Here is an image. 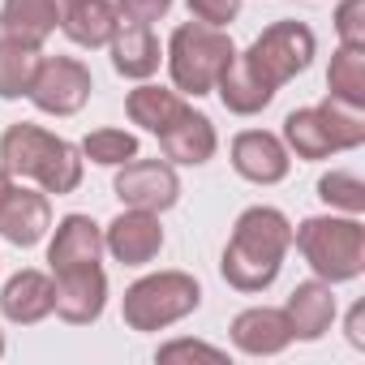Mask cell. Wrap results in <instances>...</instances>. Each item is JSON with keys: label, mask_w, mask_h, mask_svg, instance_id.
<instances>
[{"label": "cell", "mask_w": 365, "mask_h": 365, "mask_svg": "<svg viewBox=\"0 0 365 365\" xmlns=\"http://www.w3.org/2000/svg\"><path fill=\"white\" fill-rule=\"evenodd\" d=\"M314 52H318V39L305 22H292V18L271 22L245 52H237L228 61L215 91L232 116H258L284 82H292L297 73L309 69Z\"/></svg>", "instance_id": "6da1fadb"}, {"label": "cell", "mask_w": 365, "mask_h": 365, "mask_svg": "<svg viewBox=\"0 0 365 365\" xmlns=\"http://www.w3.org/2000/svg\"><path fill=\"white\" fill-rule=\"evenodd\" d=\"M292 250V224L275 207H250L237 215L232 237L224 245L220 271L237 292H262L275 284L284 254Z\"/></svg>", "instance_id": "7a4b0ae2"}, {"label": "cell", "mask_w": 365, "mask_h": 365, "mask_svg": "<svg viewBox=\"0 0 365 365\" xmlns=\"http://www.w3.org/2000/svg\"><path fill=\"white\" fill-rule=\"evenodd\" d=\"M0 163H5L14 176H26L35 180V185L43 194H73L82 185V150L31 120H18L5 129V138H0Z\"/></svg>", "instance_id": "3957f363"}, {"label": "cell", "mask_w": 365, "mask_h": 365, "mask_svg": "<svg viewBox=\"0 0 365 365\" xmlns=\"http://www.w3.org/2000/svg\"><path fill=\"white\" fill-rule=\"evenodd\" d=\"M292 245L322 284H352L365 271V224L356 215H309L292 228Z\"/></svg>", "instance_id": "277c9868"}, {"label": "cell", "mask_w": 365, "mask_h": 365, "mask_svg": "<svg viewBox=\"0 0 365 365\" xmlns=\"http://www.w3.org/2000/svg\"><path fill=\"white\" fill-rule=\"evenodd\" d=\"M168 73L172 86L180 95H211L220 73L228 69V61L237 56V43L224 26H207V22H180L168 39Z\"/></svg>", "instance_id": "5b68a950"}, {"label": "cell", "mask_w": 365, "mask_h": 365, "mask_svg": "<svg viewBox=\"0 0 365 365\" xmlns=\"http://www.w3.org/2000/svg\"><path fill=\"white\" fill-rule=\"evenodd\" d=\"M202 305V284L185 271H155L125 288L120 314L129 331H163L180 318H190Z\"/></svg>", "instance_id": "8992f818"}, {"label": "cell", "mask_w": 365, "mask_h": 365, "mask_svg": "<svg viewBox=\"0 0 365 365\" xmlns=\"http://www.w3.org/2000/svg\"><path fill=\"white\" fill-rule=\"evenodd\" d=\"M91 91H95V78L78 56H43L26 99L48 116H73L86 108Z\"/></svg>", "instance_id": "52a82bcc"}, {"label": "cell", "mask_w": 365, "mask_h": 365, "mask_svg": "<svg viewBox=\"0 0 365 365\" xmlns=\"http://www.w3.org/2000/svg\"><path fill=\"white\" fill-rule=\"evenodd\" d=\"M112 190L125 207H138V211H168L180 202V176L168 159H129L116 168V180Z\"/></svg>", "instance_id": "ba28073f"}, {"label": "cell", "mask_w": 365, "mask_h": 365, "mask_svg": "<svg viewBox=\"0 0 365 365\" xmlns=\"http://www.w3.org/2000/svg\"><path fill=\"white\" fill-rule=\"evenodd\" d=\"M108 305V275L99 262H86V267H69V271H56L52 279V309L73 322V327H86L103 314Z\"/></svg>", "instance_id": "9c48e42d"}, {"label": "cell", "mask_w": 365, "mask_h": 365, "mask_svg": "<svg viewBox=\"0 0 365 365\" xmlns=\"http://www.w3.org/2000/svg\"><path fill=\"white\" fill-rule=\"evenodd\" d=\"M103 250L120 262V267H146L159 258L163 250V224L155 211H138L125 207L108 228H103Z\"/></svg>", "instance_id": "30bf717a"}, {"label": "cell", "mask_w": 365, "mask_h": 365, "mask_svg": "<svg viewBox=\"0 0 365 365\" xmlns=\"http://www.w3.org/2000/svg\"><path fill=\"white\" fill-rule=\"evenodd\" d=\"M232 168L254 180V185H279L292 168V155L284 146V138L267 133V129H245L232 138Z\"/></svg>", "instance_id": "8fae6325"}, {"label": "cell", "mask_w": 365, "mask_h": 365, "mask_svg": "<svg viewBox=\"0 0 365 365\" xmlns=\"http://www.w3.org/2000/svg\"><path fill=\"white\" fill-rule=\"evenodd\" d=\"M52 228V207L43 190H26L14 185L5 198H0V237L18 250H31L43 241V232Z\"/></svg>", "instance_id": "7c38bea8"}, {"label": "cell", "mask_w": 365, "mask_h": 365, "mask_svg": "<svg viewBox=\"0 0 365 365\" xmlns=\"http://www.w3.org/2000/svg\"><path fill=\"white\" fill-rule=\"evenodd\" d=\"M232 344L245 356H275L292 344V327L288 314L275 305H250L232 318Z\"/></svg>", "instance_id": "4fadbf2b"}, {"label": "cell", "mask_w": 365, "mask_h": 365, "mask_svg": "<svg viewBox=\"0 0 365 365\" xmlns=\"http://www.w3.org/2000/svg\"><path fill=\"white\" fill-rule=\"evenodd\" d=\"M108 48H112V69H116L120 78L146 82L150 73H159L163 52H159V39H155L150 26L129 22V18H116V31H112Z\"/></svg>", "instance_id": "5bb4252c"}, {"label": "cell", "mask_w": 365, "mask_h": 365, "mask_svg": "<svg viewBox=\"0 0 365 365\" xmlns=\"http://www.w3.org/2000/svg\"><path fill=\"white\" fill-rule=\"evenodd\" d=\"M159 146H163V155H168V163H185V168H202L211 155H215V146H220V138H215V125H211V116H202V112H194V108H185L163 133H159Z\"/></svg>", "instance_id": "9a60e30c"}, {"label": "cell", "mask_w": 365, "mask_h": 365, "mask_svg": "<svg viewBox=\"0 0 365 365\" xmlns=\"http://www.w3.org/2000/svg\"><path fill=\"white\" fill-rule=\"evenodd\" d=\"M52 5H56V26L78 48H108L120 18L112 0H52Z\"/></svg>", "instance_id": "2e32d148"}, {"label": "cell", "mask_w": 365, "mask_h": 365, "mask_svg": "<svg viewBox=\"0 0 365 365\" xmlns=\"http://www.w3.org/2000/svg\"><path fill=\"white\" fill-rule=\"evenodd\" d=\"M284 314H288L292 339H305V344L322 339V335L331 331V322H335V292H331V284H322V279L297 284V288L288 292Z\"/></svg>", "instance_id": "e0dca14e"}, {"label": "cell", "mask_w": 365, "mask_h": 365, "mask_svg": "<svg viewBox=\"0 0 365 365\" xmlns=\"http://www.w3.org/2000/svg\"><path fill=\"white\" fill-rule=\"evenodd\" d=\"M99 254H103V228L91 215H65L56 224L52 245H48V267L56 275V271H69V267L99 262Z\"/></svg>", "instance_id": "ac0fdd59"}, {"label": "cell", "mask_w": 365, "mask_h": 365, "mask_svg": "<svg viewBox=\"0 0 365 365\" xmlns=\"http://www.w3.org/2000/svg\"><path fill=\"white\" fill-rule=\"evenodd\" d=\"M0 314L18 327H35L52 314V275L43 271H18L0 288Z\"/></svg>", "instance_id": "d6986e66"}, {"label": "cell", "mask_w": 365, "mask_h": 365, "mask_svg": "<svg viewBox=\"0 0 365 365\" xmlns=\"http://www.w3.org/2000/svg\"><path fill=\"white\" fill-rule=\"evenodd\" d=\"M56 31V5L52 0H5L0 5V35L43 48Z\"/></svg>", "instance_id": "ffe728a7"}, {"label": "cell", "mask_w": 365, "mask_h": 365, "mask_svg": "<svg viewBox=\"0 0 365 365\" xmlns=\"http://www.w3.org/2000/svg\"><path fill=\"white\" fill-rule=\"evenodd\" d=\"M190 103L180 99V91H163V86H150V82H142L138 91H129V99H125V112H129V120L133 125H142L146 133H163L180 112H185Z\"/></svg>", "instance_id": "44dd1931"}, {"label": "cell", "mask_w": 365, "mask_h": 365, "mask_svg": "<svg viewBox=\"0 0 365 365\" xmlns=\"http://www.w3.org/2000/svg\"><path fill=\"white\" fill-rule=\"evenodd\" d=\"M39 48L0 35V99H26L31 82L39 73Z\"/></svg>", "instance_id": "7402d4cb"}, {"label": "cell", "mask_w": 365, "mask_h": 365, "mask_svg": "<svg viewBox=\"0 0 365 365\" xmlns=\"http://www.w3.org/2000/svg\"><path fill=\"white\" fill-rule=\"evenodd\" d=\"M284 146H288L297 159H331V155H335L331 133H327L318 108H297V112L284 116Z\"/></svg>", "instance_id": "603a6c76"}, {"label": "cell", "mask_w": 365, "mask_h": 365, "mask_svg": "<svg viewBox=\"0 0 365 365\" xmlns=\"http://www.w3.org/2000/svg\"><path fill=\"white\" fill-rule=\"evenodd\" d=\"M327 91L348 108H365V48H344V43L335 48L327 69Z\"/></svg>", "instance_id": "cb8c5ba5"}, {"label": "cell", "mask_w": 365, "mask_h": 365, "mask_svg": "<svg viewBox=\"0 0 365 365\" xmlns=\"http://www.w3.org/2000/svg\"><path fill=\"white\" fill-rule=\"evenodd\" d=\"M318 112H322V125H327L335 150H356L365 142V108H348V103L327 95L318 103Z\"/></svg>", "instance_id": "d4e9b609"}, {"label": "cell", "mask_w": 365, "mask_h": 365, "mask_svg": "<svg viewBox=\"0 0 365 365\" xmlns=\"http://www.w3.org/2000/svg\"><path fill=\"white\" fill-rule=\"evenodd\" d=\"M78 150H82V159H91L99 168H120V163L138 159V138L125 133V129H95V133L82 138Z\"/></svg>", "instance_id": "484cf974"}, {"label": "cell", "mask_w": 365, "mask_h": 365, "mask_svg": "<svg viewBox=\"0 0 365 365\" xmlns=\"http://www.w3.org/2000/svg\"><path fill=\"white\" fill-rule=\"evenodd\" d=\"M318 198H322L331 211L361 215V211H365V180L352 176V172H327V176L318 180Z\"/></svg>", "instance_id": "4316f807"}, {"label": "cell", "mask_w": 365, "mask_h": 365, "mask_svg": "<svg viewBox=\"0 0 365 365\" xmlns=\"http://www.w3.org/2000/svg\"><path fill=\"white\" fill-rule=\"evenodd\" d=\"M335 35L344 48H365V0H339Z\"/></svg>", "instance_id": "83f0119b"}, {"label": "cell", "mask_w": 365, "mask_h": 365, "mask_svg": "<svg viewBox=\"0 0 365 365\" xmlns=\"http://www.w3.org/2000/svg\"><path fill=\"white\" fill-rule=\"evenodd\" d=\"M155 356H159V361H185V356H202V361H215V365H224V361H228V352H224V348H211V344H202V339H172V344H163Z\"/></svg>", "instance_id": "f1b7e54d"}, {"label": "cell", "mask_w": 365, "mask_h": 365, "mask_svg": "<svg viewBox=\"0 0 365 365\" xmlns=\"http://www.w3.org/2000/svg\"><path fill=\"white\" fill-rule=\"evenodd\" d=\"M190 5V14L198 18V22H207V26H228V22H237V14H241V0H185Z\"/></svg>", "instance_id": "f546056e"}, {"label": "cell", "mask_w": 365, "mask_h": 365, "mask_svg": "<svg viewBox=\"0 0 365 365\" xmlns=\"http://www.w3.org/2000/svg\"><path fill=\"white\" fill-rule=\"evenodd\" d=\"M116 9H120V18L150 26V22H159L172 9V0H116Z\"/></svg>", "instance_id": "4dcf8cb0"}, {"label": "cell", "mask_w": 365, "mask_h": 365, "mask_svg": "<svg viewBox=\"0 0 365 365\" xmlns=\"http://www.w3.org/2000/svg\"><path fill=\"white\" fill-rule=\"evenodd\" d=\"M348 344L352 348H365V305H352L348 309Z\"/></svg>", "instance_id": "1f68e13d"}, {"label": "cell", "mask_w": 365, "mask_h": 365, "mask_svg": "<svg viewBox=\"0 0 365 365\" xmlns=\"http://www.w3.org/2000/svg\"><path fill=\"white\" fill-rule=\"evenodd\" d=\"M9 190H14V172H9L5 163H0V198H5Z\"/></svg>", "instance_id": "d6a6232c"}, {"label": "cell", "mask_w": 365, "mask_h": 365, "mask_svg": "<svg viewBox=\"0 0 365 365\" xmlns=\"http://www.w3.org/2000/svg\"><path fill=\"white\" fill-rule=\"evenodd\" d=\"M0 356H5V331H0Z\"/></svg>", "instance_id": "836d02e7"}]
</instances>
